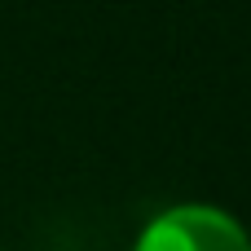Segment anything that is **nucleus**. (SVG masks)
<instances>
[{
	"label": "nucleus",
	"instance_id": "obj_1",
	"mask_svg": "<svg viewBox=\"0 0 251 251\" xmlns=\"http://www.w3.org/2000/svg\"><path fill=\"white\" fill-rule=\"evenodd\" d=\"M132 251H251V238L225 207L181 203L159 212L137 234Z\"/></svg>",
	"mask_w": 251,
	"mask_h": 251
}]
</instances>
